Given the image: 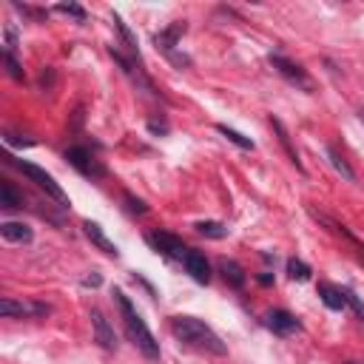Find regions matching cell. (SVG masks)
<instances>
[{
    "label": "cell",
    "instance_id": "1",
    "mask_svg": "<svg viewBox=\"0 0 364 364\" xmlns=\"http://www.w3.org/2000/svg\"><path fill=\"white\" fill-rule=\"evenodd\" d=\"M171 330H174V336H176L179 341H186V344H191V347H197V350H208V353H214V356H225V353H228L225 341H222L205 322H200V319H194V316H174V319H171Z\"/></svg>",
    "mask_w": 364,
    "mask_h": 364
},
{
    "label": "cell",
    "instance_id": "2",
    "mask_svg": "<svg viewBox=\"0 0 364 364\" xmlns=\"http://www.w3.org/2000/svg\"><path fill=\"white\" fill-rule=\"evenodd\" d=\"M114 302H117V307H120V313H123V322H125V333H128V339L140 347V353H142L145 358L157 361V358H159V344H157V339L151 336V330H148V324L142 322V316L134 310L131 299H128L120 288H114Z\"/></svg>",
    "mask_w": 364,
    "mask_h": 364
},
{
    "label": "cell",
    "instance_id": "3",
    "mask_svg": "<svg viewBox=\"0 0 364 364\" xmlns=\"http://www.w3.org/2000/svg\"><path fill=\"white\" fill-rule=\"evenodd\" d=\"M4 159H6L9 165H15V168H18V171H21L23 176H29V179L35 182L38 188H43V191H46V197H52V200H55V203H57L60 208H69V197L63 194V188H60L57 182H55V176H52V174H46L43 168H38V165H32V162L15 159V157H9V154H6Z\"/></svg>",
    "mask_w": 364,
    "mask_h": 364
},
{
    "label": "cell",
    "instance_id": "4",
    "mask_svg": "<svg viewBox=\"0 0 364 364\" xmlns=\"http://www.w3.org/2000/svg\"><path fill=\"white\" fill-rule=\"evenodd\" d=\"M271 60V66L290 83V86H296V89H302V91H313V80L307 77V72L299 66V63H293V60H288V57H282V55H271L268 57Z\"/></svg>",
    "mask_w": 364,
    "mask_h": 364
},
{
    "label": "cell",
    "instance_id": "5",
    "mask_svg": "<svg viewBox=\"0 0 364 364\" xmlns=\"http://www.w3.org/2000/svg\"><path fill=\"white\" fill-rule=\"evenodd\" d=\"M66 159H69V165H72V168H77L83 176H91V179L106 176L103 162H100V159H94V157H91V151H89V148H83V145H72V148L66 151Z\"/></svg>",
    "mask_w": 364,
    "mask_h": 364
},
{
    "label": "cell",
    "instance_id": "6",
    "mask_svg": "<svg viewBox=\"0 0 364 364\" xmlns=\"http://www.w3.org/2000/svg\"><path fill=\"white\" fill-rule=\"evenodd\" d=\"M148 242H151L162 256H168V259H174V262H186V256H188V248L182 245V239L174 237V234H168V231H154V234H148Z\"/></svg>",
    "mask_w": 364,
    "mask_h": 364
},
{
    "label": "cell",
    "instance_id": "7",
    "mask_svg": "<svg viewBox=\"0 0 364 364\" xmlns=\"http://www.w3.org/2000/svg\"><path fill=\"white\" fill-rule=\"evenodd\" d=\"M52 307L43 305V302H15V299H0V316L6 319H15V316H49Z\"/></svg>",
    "mask_w": 364,
    "mask_h": 364
},
{
    "label": "cell",
    "instance_id": "8",
    "mask_svg": "<svg viewBox=\"0 0 364 364\" xmlns=\"http://www.w3.org/2000/svg\"><path fill=\"white\" fill-rule=\"evenodd\" d=\"M91 327H94V339L100 341L103 350H117V336H114V327L108 324V319L103 316V310H91Z\"/></svg>",
    "mask_w": 364,
    "mask_h": 364
},
{
    "label": "cell",
    "instance_id": "9",
    "mask_svg": "<svg viewBox=\"0 0 364 364\" xmlns=\"http://www.w3.org/2000/svg\"><path fill=\"white\" fill-rule=\"evenodd\" d=\"M186 271H188V276L194 279V282H200V285H208L211 282V265H208V259L200 254V251H188V256H186Z\"/></svg>",
    "mask_w": 364,
    "mask_h": 364
},
{
    "label": "cell",
    "instance_id": "10",
    "mask_svg": "<svg viewBox=\"0 0 364 364\" xmlns=\"http://www.w3.org/2000/svg\"><path fill=\"white\" fill-rule=\"evenodd\" d=\"M265 324L276 333V336H290V333H296L302 324H299V319L296 316H290L288 310H271L268 313V319H265Z\"/></svg>",
    "mask_w": 364,
    "mask_h": 364
},
{
    "label": "cell",
    "instance_id": "11",
    "mask_svg": "<svg viewBox=\"0 0 364 364\" xmlns=\"http://www.w3.org/2000/svg\"><path fill=\"white\" fill-rule=\"evenodd\" d=\"M186 35V23L182 21H176V23H171L165 32H159L157 38H154V43H157V49H162L168 57L171 55H176V46H179V38Z\"/></svg>",
    "mask_w": 364,
    "mask_h": 364
},
{
    "label": "cell",
    "instance_id": "12",
    "mask_svg": "<svg viewBox=\"0 0 364 364\" xmlns=\"http://www.w3.org/2000/svg\"><path fill=\"white\" fill-rule=\"evenodd\" d=\"M83 231H86V237L91 239V245H97L103 254H108V256H117V254H120V251H117V245H114V242H111V239L103 234V228H100L97 222L86 220V222H83Z\"/></svg>",
    "mask_w": 364,
    "mask_h": 364
},
{
    "label": "cell",
    "instance_id": "13",
    "mask_svg": "<svg viewBox=\"0 0 364 364\" xmlns=\"http://www.w3.org/2000/svg\"><path fill=\"white\" fill-rule=\"evenodd\" d=\"M0 237L6 242H32V228L23 222H0Z\"/></svg>",
    "mask_w": 364,
    "mask_h": 364
},
{
    "label": "cell",
    "instance_id": "14",
    "mask_svg": "<svg viewBox=\"0 0 364 364\" xmlns=\"http://www.w3.org/2000/svg\"><path fill=\"white\" fill-rule=\"evenodd\" d=\"M271 125H273V131H276V137H279V142H282V148H285V154H288V159L299 168V171H305L302 168V159H299V151L293 148V142H290V134H288V128L282 125V120H276V117H271Z\"/></svg>",
    "mask_w": 364,
    "mask_h": 364
},
{
    "label": "cell",
    "instance_id": "15",
    "mask_svg": "<svg viewBox=\"0 0 364 364\" xmlns=\"http://www.w3.org/2000/svg\"><path fill=\"white\" fill-rule=\"evenodd\" d=\"M0 208H6V211H18V208H23V194L12 186L9 179L0 182Z\"/></svg>",
    "mask_w": 364,
    "mask_h": 364
},
{
    "label": "cell",
    "instance_id": "16",
    "mask_svg": "<svg viewBox=\"0 0 364 364\" xmlns=\"http://www.w3.org/2000/svg\"><path fill=\"white\" fill-rule=\"evenodd\" d=\"M319 299H322L330 310H341V307L347 305L344 290H341V288H336V285H330V282H322V285H319Z\"/></svg>",
    "mask_w": 364,
    "mask_h": 364
},
{
    "label": "cell",
    "instance_id": "17",
    "mask_svg": "<svg viewBox=\"0 0 364 364\" xmlns=\"http://www.w3.org/2000/svg\"><path fill=\"white\" fill-rule=\"evenodd\" d=\"M220 271H222V276H225V282H228L231 288H245V271H242V265L225 259V262L220 265Z\"/></svg>",
    "mask_w": 364,
    "mask_h": 364
},
{
    "label": "cell",
    "instance_id": "18",
    "mask_svg": "<svg viewBox=\"0 0 364 364\" xmlns=\"http://www.w3.org/2000/svg\"><path fill=\"white\" fill-rule=\"evenodd\" d=\"M327 159H330V165H333V168H336V171H339V174H341L347 182H356V171L347 165V159H344V157H341V154H339L333 145H327Z\"/></svg>",
    "mask_w": 364,
    "mask_h": 364
},
{
    "label": "cell",
    "instance_id": "19",
    "mask_svg": "<svg viewBox=\"0 0 364 364\" xmlns=\"http://www.w3.org/2000/svg\"><path fill=\"white\" fill-rule=\"evenodd\" d=\"M114 26H117V32H120V38L125 40V46H128V52L134 55V60H137V63L142 66V57H140V49H137V40H134V35L128 32V26L123 23V18H120V15H114Z\"/></svg>",
    "mask_w": 364,
    "mask_h": 364
},
{
    "label": "cell",
    "instance_id": "20",
    "mask_svg": "<svg viewBox=\"0 0 364 364\" xmlns=\"http://www.w3.org/2000/svg\"><path fill=\"white\" fill-rule=\"evenodd\" d=\"M217 131H220V134H222L225 140H231L234 145H239L242 151H254V140H248V137H242L239 131H234V128H228V125H222V123L217 125Z\"/></svg>",
    "mask_w": 364,
    "mask_h": 364
},
{
    "label": "cell",
    "instance_id": "21",
    "mask_svg": "<svg viewBox=\"0 0 364 364\" xmlns=\"http://www.w3.org/2000/svg\"><path fill=\"white\" fill-rule=\"evenodd\" d=\"M197 231L203 234V237H208V239H225L228 237V225H222V222H197Z\"/></svg>",
    "mask_w": 364,
    "mask_h": 364
},
{
    "label": "cell",
    "instance_id": "22",
    "mask_svg": "<svg viewBox=\"0 0 364 364\" xmlns=\"http://www.w3.org/2000/svg\"><path fill=\"white\" fill-rule=\"evenodd\" d=\"M310 265H305L302 259H288V276L296 279V282H307L310 279Z\"/></svg>",
    "mask_w": 364,
    "mask_h": 364
},
{
    "label": "cell",
    "instance_id": "23",
    "mask_svg": "<svg viewBox=\"0 0 364 364\" xmlns=\"http://www.w3.org/2000/svg\"><path fill=\"white\" fill-rule=\"evenodd\" d=\"M4 63H6V72H9V77H12V80H18V83H23V80H26V74H23V69H21V63H18V57H15L12 52H6V55H4Z\"/></svg>",
    "mask_w": 364,
    "mask_h": 364
},
{
    "label": "cell",
    "instance_id": "24",
    "mask_svg": "<svg viewBox=\"0 0 364 364\" xmlns=\"http://www.w3.org/2000/svg\"><path fill=\"white\" fill-rule=\"evenodd\" d=\"M57 12H60V15H69V18H74V21H86V9L77 6V4H60Z\"/></svg>",
    "mask_w": 364,
    "mask_h": 364
},
{
    "label": "cell",
    "instance_id": "25",
    "mask_svg": "<svg viewBox=\"0 0 364 364\" xmlns=\"http://www.w3.org/2000/svg\"><path fill=\"white\" fill-rule=\"evenodd\" d=\"M341 290H344V299H347V305L353 307V313H356V316H358V319L364 322V305L358 302V296H356V293H353L350 288H341Z\"/></svg>",
    "mask_w": 364,
    "mask_h": 364
},
{
    "label": "cell",
    "instance_id": "26",
    "mask_svg": "<svg viewBox=\"0 0 364 364\" xmlns=\"http://www.w3.org/2000/svg\"><path fill=\"white\" fill-rule=\"evenodd\" d=\"M125 203L131 205V211H134V214H145V211H148L142 200H134V197H125Z\"/></svg>",
    "mask_w": 364,
    "mask_h": 364
},
{
    "label": "cell",
    "instance_id": "27",
    "mask_svg": "<svg viewBox=\"0 0 364 364\" xmlns=\"http://www.w3.org/2000/svg\"><path fill=\"white\" fill-rule=\"evenodd\" d=\"M100 282H103V279H100V273H91V276H86V279H83V288H100Z\"/></svg>",
    "mask_w": 364,
    "mask_h": 364
},
{
    "label": "cell",
    "instance_id": "28",
    "mask_svg": "<svg viewBox=\"0 0 364 364\" xmlns=\"http://www.w3.org/2000/svg\"><path fill=\"white\" fill-rule=\"evenodd\" d=\"M148 128H151V131H154V134H165V131H168V128H165V125H162V123H154V120H151V123H148Z\"/></svg>",
    "mask_w": 364,
    "mask_h": 364
},
{
    "label": "cell",
    "instance_id": "29",
    "mask_svg": "<svg viewBox=\"0 0 364 364\" xmlns=\"http://www.w3.org/2000/svg\"><path fill=\"white\" fill-rule=\"evenodd\" d=\"M350 364H358V361H350Z\"/></svg>",
    "mask_w": 364,
    "mask_h": 364
},
{
    "label": "cell",
    "instance_id": "30",
    "mask_svg": "<svg viewBox=\"0 0 364 364\" xmlns=\"http://www.w3.org/2000/svg\"><path fill=\"white\" fill-rule=\"evenodd\" d=\"M361 120H364V114H361Z\"/></svg>",
    "mask_w": 364,
    "mask_h": 364
}]
</instances>
